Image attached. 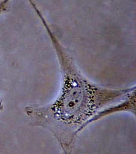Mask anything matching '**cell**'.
<instances>
[{"instance_id": "obj_1", "label": "cell", "mask_w": 136, "mask_h": 154, "mask_svg": "<svg viewBox=\"0 0 136 154\" xmlns=\"http://www.w3.org/2000/svg\"><path fill=\"white\" fill-rule=\"evenodd\" d=\"M47 33L58 61L61 86L57 96L43 105H29L24 112L31 126L42 128L56 139L64 154H71L77 137L98 111L124 98L136 88H111L85 76L36 4L29 2Z\"/></svg>"}, {"instance_id": "obj_2", "label": "cell", "mask_w": 136, "mask_h": 154, "mask_svg": "<svg viewBox=\"0 0 136 154\" xmlns=\"http://www.w3.org/2000/svg\"><path fill=\"white\" fill-rule=\"evenodd\" d=\"M126 112L136 115V89L131 91L124 98L111 105L104 107L93 116L88 123V126L95 122L109 116Z\"/></svg>"}, {"instance_id": "obj_3", "label": "cell", "mask_w": 136, "mask_h": 154, "mask_svg": "<svg viewBox=\"0 0 136 154\" xmlns=\"http://www.w3.org/2000/svg\"><path fill=\"white\" fill-rule=\"evenodd\" d=\"M10 4L8 0H4L0 2V16L10 11Z\"/></svg>"}, {"instance_id": "obj_4", "label": "cell", "mask_w": 136, "mask_h": 154, "mask_svg": "<svg viewBox=\"0 0 136 154\" xmlns=\"http://www.w3.org/2000/svg\"><path fill=\"white\" fill-rule=\"evenodd\" d=\"M4 109V105L3 103V100L0 99V111H2Z\"/></svg>"}]
</instances>
